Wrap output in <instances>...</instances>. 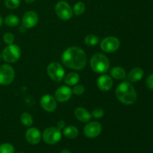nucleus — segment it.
<instances>
[{"instance_id": "1", "label": "nucleus", "mask_w": 153, "mask_h": 153, "mask_svg": "<svg viewBox=\"0 0 153 153\" xmlns=\"http://www.w3.org/2000/svg\"><path fill=\"white\" fill-rule=\"evenodd\" d=\"M61 59L64 66L75 70H82L87 64L86 54L83 49L77 46H72L66 49Z\"/></svg>"}, {"instance_id": "2", "label": "nucleus", "mask_w": 153, "mask_h": 153, "mask_svg": "<svg viewBox=\"0 0 153 153\" xmlns=\"http://www.w3.org/2000/svg\"><path fill=\"white\" fill-rule=\"evenodd\" d=\"M117 98L125 105H131L137 100V93L131 84L124 82L120 84L115 91Z\"/></svg>"}, {"instance_id": "3", "label": "nucleus", "mask_w": 153, "mask_h": 153, "mask_svg": "<svg viewBox=\"0 0 153 153\" xmlns=\"http://www.w3.org/2000/svg\"><path fill=\"white\" fill-rule=\"evenodd\" d=\"M90 64L92 70L97 73H106L110 67V61L108 57L100 53L93 55L91 58Z\"/></svg>"}, {"instance_id": "4", "label": "nucleus", "mask_w": 153, "mask_h": 153, "mask_svg": "<svg viewBox=\"0 0 153 153\" xmlns=\"http://www.w3.org/2000/svg\"><path fill=\"white\" fill-rule=\"evenodd\" d=\"M21 56V49L17 45L10 44L6 46L2 51L1 58L7 63H14Z\"/></svg>"}, {"instance_id": "5", "label": "nucleus", "mask_w": 153, "mask_h": 153, "mask_svg": "<svg viewBox=\"0 0 153 153\" xmlns=\"http://www.w3.org/2000/svg\"><path fill=\"white\" fill-rule=\"evenodd\" d=\"M47 74L51 79L55 82H61L64 79L65 71L61 64L57 62H52L47 67Z\"/></svg>"}, {"instance_id": "6", "label": "nucleus", "mask_w": 153, "mask_h": 153, "mask_svg": "<svg viewBox=\"0 0 153 153\" xmlns=\"http://www.w3.org/2000/svg\"><path fill=\"white\" fill-rule=\"evenodd\" d=\"M43 139L47 144H56L61 139V130L57 127H49L43 131Z\"/></svg>"}, {"instance_id": "7", "label": "nucleus", "mask_w": 153, "mask_h": 153, "mask_svg": "<svg viewBox=\"0 0 153 153\" xmlns=\"http://www.w3.org/2000/svg\"><path fill=\"white\" fill-rule=\"evenodd\" d=\"M120 42L119 39L112 36L105 37L100 43V48L102 50L107 53L116 52L120 48Z\"/></svg>"}, {"instance_id": "8", "label": "nucleus", "mask_w": 153, "mask_h": 153, "mask_svg": "<svg viewBox=\"0 0 153 153\" xmlns=\"http://www.w3.org/2000/svg\"><path fill=\"white\" fill-rule=\"evenodd\" d=\"M15 72L13 67L8 64L0 66V85H8L14 79Z\"/></svg>"}, {"instance_id": "9", "label": "nucleus", "mask_w": 153, "mask_h": 153, "mask_svg": "<svg viewBox=\"0 0 153 153\" xmlns=\"http://www.w3.org/2000/svg\"><path fill=\"white\" fill-rule=\"evenodd\" d=\"M55 12L60 19L63 20H68L71 19L73 15V10L70 4L64 1L58 2L55 5Z\"/></svg>"}, {"instance_id": "10", "label": "nucleus", "mask_w": 153, "mask_h": 153, "mask_svg": "<svg viewBox=\"0 0 153 153\" xmlns=\"http://www.w3.org/2000/svg\"><path fill=\"white\" fill-rule=\"evenodd\" d=\"M102 132V125L98 122H91L85 126L84 133L88 138H95Z\"/></svg>"}, {"instance_id": "11", "label": "nucleus", "mask_w": 153, "mask_h": 153, "mask_svg": "<svg viewBox=\"0 0 153 153\" xmlns=\"http://www.w3.org/2000/svg\"><path fill=\"white\" fill-rule=\"evenodd\" d=\"M40 102L41 107L48 112H53L57 108V100L55 97L49 94L43 96L40 99Z\"/></svg>"}, {"instance_id": "12", "label": "nucleus", "mask_w": 153, "mask_h": 153, "mask_svg": "<svg viewBox=\"0 0 153 153\" xmlns=\"http://www.w3.org/2000/svg\"><path fill=\"white\" fill-rule=\"evenodd\" d=\"M39 21V16L36 12L28 11L22 17V25L25 28H31L35 26Z\"/></svg>"}, {"instance_id": "13", "label": "nucleus", "mask_w": 153, "mask_h": 153, "mask_svg": "<svg viewBox=\"0 0 153 153\" xmlns=\"http://www.w3.org/2000/svg\"><path fill=\"white\" fill-rule=\"evenodd\" d=\"M73 95L72 90L67 86H61L57 89L55 94V98L60 102H67Z\"/></svg>"}, {"instance_id": "14", "label": "nucleus", "mask_w": 153, "mask_h": 153, "mask_svg": "<svg viewBox=\"0 0 153 153\" xmlns=\"http://www.w3.org/2000/svg\"><path fill=\"white\" fill-rule=\"evenodd\" d=\"M25 138L29 143L36 145L40 143L41 140V134L37 128H28L25 133Z\"/></svg>"}, {"instance_id": "15", "label": "nucleus", "mask_w": 153, "mask_h": 153, "mask_svg": "<svg viewBox=\"0 0 153 153\" xmlns=\"http://www.w3.org/2000/svg\"><path fill=\"white\" fill-rule=\"evenodd\" d=\"M97 86L99 89L102 91H108L113 86V80L111 76L108 75H102L99 77L97 80Z\"/></svg>"}, {"instance_id": "16", "label": "nucleus", "mask_w": 153, "mask_h": 153, "mask_svg": "<svg viewBox=\"0 0 153 153\" xmlns=\"http://www.w3.org/2000/svg\"><path fill=\"white\" fill-rule=\"evenodd\" d=\"M75 116L77 118V120L83 123L89 122L92 117L91 114L87 109L81 107L77 108L75 110Z\"/></svg>"}, {"instance_id": "17", "label": "nucleus", "mask_w": 153, "mask_h": 153, "mask_svg": "<svg viewBox=\"0 0 153 153\" xmlns=\"http://www.w3.org/2000/svg\"><path fill=\"white\" fill-rule=\"evenodd\" d=\"M143 74H144V73L141 68L135 67V68L132 69L128 73V79L131 82H137L143 78Z\"/></svg>"}, {"instance_id": "18", "label": "nucleus", "mask_w": 153, "mask_h": 153, "mask_svg": "<svg viewBox=\"0 0 153 153\" xmlns=\"http://www.w3.org/2000/svg\"><path fill=\"white\" fill-rule=\"evenodd\" d=\"M111 76L115 79H118V80H121L126 78V73L125 70L120 67H115L111 69L110 72Z\"/></svg>"}, {"instance_id": "19", "label": "nucleus", "mask_w": 153, "mask_h": 153, "mask_svg": "<svg viewBox=\"0 0 153 153\" xmlns=\"http://www.w3.org/2000/svg\"><path fill=\"white\" fill-rule=\"evenodd\" d=\"M79 80H80V76L78 73H70L65 76L64 78V82L67 84V85L70 86H73L79 83Z\"/></svg>"}, {"instance_id": "20", "label": "nucleus", "mask_w": 153, "mask_h": 153, "mask_svg": "<svg viewBox=\"0 0 153 153\" xmlns=\"http://www.w3.org/2000/svg\"><path fill=\"white\" fill-rule=\"evenodd\" d=\"M64 134L69 139H74L79 135V130L73 126H69L64 130Z\"/></svg>"}, {"instance_id": "21", "label": "nucleus", "mask_w": 153, "mask_h": 153, "mask_svg": "<svg viewBox=\"0 0 153 153\" xmlns=\"http://www.w3.org/2000/svg\"><path fill=\"white\" fill-rule=\"evenodd\" d=\"M19 19L17 16L14 14L8 15L4 19V23L9 27H15L19 24Z\"/></svg>"}, {"instance_id": "22", "label": "nucleus", "mask_w": 153, "mask_h": 153, "mask_svg": "<svg viewBox=\"0 0 153 153\" xmlns=\"http://www.w3.org/2000/svg\"><path fill=\"white\" fill-rule=\"evenodd\" d=\"M20 121L25 126H31L33 124V117L28 112H24L20 116Z\"/></svg>"}, {"instance_id": "23", "label": "nucleus", "mask_w": 153, "mask_h": 153, "mask_svg": "<svg viewBox=\"0 0 153 153\" xmlns=\"http://www.w3.org/2000/svg\"><path fill=\"white\" fill-rule=\"evenodd\" d=\"M85 44L88 46H97L100 42V39L95 34H88L85 37Z\"/></svg>"}, {"instance_id": "24", "label": "nucleus", "mask_w": 153, "mask_h": 153, "mask_svg": "<svg viewBox=\"0 0 153 153\" xmlns=\"http://www.w3.org/2000/svg\"><path fill=\"white\" fill-rule=\"evenodd\" d=\"M85 5L83 2L82 1H79V2L76 3L73 7V12L76 16H80L82 13L85 12Z\"/></svg>"}, {"instance_id": "25", "label": "nucleus", "mask_w": 153, "mask_h": 153, "mask_svg": "<svg viewBox=\"0 0 153 153\" xmlns=\"http://www.w3.org/2000/svg\"><path fill=\"white\" fill-rule=\"evenodd\" d=\"M0 153H14V147L10 143H3L0 145Z\"/></svg>"}, {"instance_id": "26", "label": "nucleus", "mask_w": 153, "mask_h": 153, "mask_svg": "<svg viewBox=\"0 0 153 153\" xmlns=\"http://www.w3.org/2000/svg\"><path fill=\"white\" fill-rule=\"evenodd\" d=\"M20 4V0H5L4 5L9 9H15Z\"/></svg>"}, {"instance_id": "27", "label": "nucleus", "mask_w": 153, "mask_h": 153, "mask_svg": "<svg viewBox=\"0 0 153 153\" xmlns=\"http://www.w3.org/2000/svg\"><path fill=\"white\" fill-rule=\"evenodd\" d=\"M14 40V36H13V34L10 32H7L3 35V40H4V42L7 45L13 44Z\"/></svg>"}, {"instance_id": "28", "label": "nucleus", "mask_w": 153, "mask_h": 153, "mask_svg": "<svg viewBox=\"0 0 153 153\" xmlns=\"http://www.w3.org/2000/svg\"><path fill=\"white\" fill-rule=\"evenodd\" d=\"M104 115L105 111L102 108H95L92 111V114H91V116L93 117L96 118V119H101V118L104 117Z\"/></svg>"}, {"instance_id": "29", "label": "nucleus", "mask_w": 153, "mask_h": 153, "mask_svg": "<svg viewBox=\"0 0 153 153\" xmlns=\"http://www.w3.org/2000/svg\"><path fill=\"white\" fill-rule=\"evenodd\" d=\"M72 92L73 94L76 96H81L85 92V87L82 85H77L73 88Z\"/></svg>"}, {"instance_id": "30", "label": "nucleus", "mask_w": 153, "mask_h": 153, "mask_svg": "<svg viewBox=\"0 0 153 153\" xmlns=\"http://www.w3.org/2000/svg\"><path fill=\"white\" fill-rule=\"evenodd\" d=\"M146 85L149 89L153 90V74L150 75L146 79Z\"/></svg>"}, {"instance_id": "31", "label": "nucleus", "mask_w": 153, "mask_h": 153, "mask_svg": "<svg viewBox=\"0 0 153 153\" xmlns=\"http://www.w3.org/2000/svg\"><path fill=\"white\" fill-rule=\"evenodd\" d=\"M64 126H65V122L63 120H60L58 121V123H57V128H58V129H63V128H64Z\"/></svg>"}, {"instance_id": "32", "label": "nucleus", "mask_w": 153, "mask_h": 153, "mask_svg": "<svg viewBox=\"0 0 153 153\" xmlns=\"http://www.w3.org/2000/svg\"><path fill=\"white\" fill-rule=\"evenodd\" d=\"M61 153H71V152L68 149H64L61 151Z\"/></svg>"}, {"instance_id": "33", "label": "nucleus", "mask_w": 153, "mask_h": 153, "mask_svg": "<svg viewBox=\"0 0 153 153\" xmlns=\"http://www.w3.org/2000/svg\"><path fill=\"white\" fill-rule=\"evenodd\" d=\"M2 23H3V19H2V17H1V16L0 15V27L1 26Z\"/></svg>"}, {"instance_id": "34", "label": "nucleus", "mask_w": 153, "mask_h": 153, "mask_svg": "<svg viewBox=\"0 0 153 153\" xmlns=\"http://www.w3.org/2000/svg\"><path fill=\"white\" fill-rule=\"evenodd\" d=\"M25 1H26L27 3H32V2H34L35 0H25Z\"/></svg>"}, {"instance_id": "35", "label": "nucleus", "mask_w": 153, "mask_h": 153, "mask_svg": "<svg viewBox=\"0 0 153 153\" xmlns=\"http://www.w3.org/2000/svg\"><path fill=\"white\" fill-rule=\"evenodd\" d=\"M1 54H0V60H1Z\"/></svg>"}, {"instance_id": "36", "label": "nucleus", "mask_w": 153, "mask_h": 153, "mask_svg": "<svg viewBox=\"0 0 153 153\" xmlns=\"http://www.w3.org/2000/svg\"><path fill=\"white\" fill-rule=\"evenodd\" d=\"M19 153H23V152H19Z\"/></svg>"}]
</instances>
